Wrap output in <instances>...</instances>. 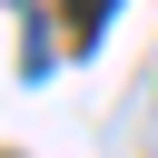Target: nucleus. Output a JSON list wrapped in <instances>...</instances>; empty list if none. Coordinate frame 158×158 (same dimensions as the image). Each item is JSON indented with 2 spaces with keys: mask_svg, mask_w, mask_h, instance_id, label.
<instances>
[{
  "mask_svg": "<svg viewBox=\"0 0 158 158\" xmlns=\"http://www.w3.org/2000/svg\"><path fill=\"white\" fill-rule=\"evenodd\" d=\"M109 10H118V0H69V20H79V40H99V30H109Z\"/></svg>",
  "mask_w": 158,
  "mask_h": 158,
  "instance_id": "f257e3e1",
  "label": "nucleus"
}]
</instances>
